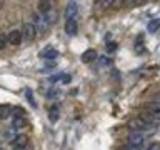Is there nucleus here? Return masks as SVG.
<instances>
[{
    "label": "nucleus",
    "mask_w": 160,
    "mask_h": 150,
    "mask_svg": "<svg viewBox=\"0 0 160 150\" xmlns=\"http://www.w3.org/2000/svg\"><path fill=\"white\" fill-rule=\"evenodd\" d=\"M12 113H13V118H25V110L20 107H15L12 110Z\"/></svg>",
    "instance_id": "nucleus-15"
},
{
    "label": "nucleus",
    "mask_w": 160,
    "mask_h": 150,
    "mask_svg": "<svg viewBox=\"0 0 160 150\" xmlns=\"http://www.w3.org/2000/svg\"><path fill=\"white\" fill-rule=\"evenodd\" d=\"M128 145L130 147H135V148H140L143 145V140H145V135L142 132H132V133H128Z\"/></svg>",
    "instance_id": "nucleus-1"
},
{
    "label": "nucleus",
    "mask_w": 160,
    "mask_h": 150,
    "mask_svg": "<svg viewBox=\"0 0 160 150\" xmlns=\"http://www.w3.org/2000/svg\"><path fill=\"white\" fill-rule=\"evenodd\" d=\"M98 60H100L98 63L102 65V67H105V65H108V63H110V58H108V57H105V55H103V57H100Z\"/></svg>",
    "instance_id": "nucleus-19"
},
{
    "label": "nucleus",
    "mask_w": 160,
    "mask_h": 150,
    "mask_svg": "<svg viewBox=\"0 0 160 150\" xmlns=\"http://www.w3.org/2000/svg\"><path fill=\"white\" fill-rule=\"evenodd\" d=\"M25 127V118H13L12 120V128H23Z\"/></svg>",
    "instance_id": "nucleus-16"
},
{
    "label": "nucleus",
    "mask_w": 160,
    "mask_h": 150,
    "mask_svg": "<svg viewBox=\"0 0 160 150\" xmlns=\"http://www.w3.org/2000/svg\"><path fill=\"white\" fill-rule=\"evenodd\" d=\"M50 115H48V118H50V122H57L58 120V107L57 105H53V107H50Z\"/></svg>",
    "instance_id": "nucleus-14"
},
{
    "label": "nucleus",
    "mask_w": 160,
    "mask_h": 150,
    "mask_svg": "<svg viewBox=\"0 0 160 150\" xmlns=\"http://www.w3.org/2000/svg\"><path fill=\"white\" fill-rule=\"evenodd\" d=\"M78 13V7L75 2H68L67 7H65V20H70V18H75Z\"/></svg>",
    "instance_id": "nucleus-6"
},
{
    "label": "nucleus",
    "mask_w": 160,
    "mask_h": 150,
    "mask_svg": "<svg viewBox=\"0 0 160 150\" xmlns=\"http://www.w3.org/2000/svg\"><path fill=\"white\" fill-rule=\"evenodd\" d=\"M15 150H27V148H15Z\"/></svg>",
    "instance_id": "nucleus-25"
},
{
    "label": "nucleus",
    "mask_w": 160,
    "mask_h": 150,
    "mask_svg": "<svg viewBox=\"0 0 160 150\" xmlns=\"http://www.w3.org/2000/svg\"><path fill=\"white\" fill-rule=\"evenodd\" d=\"M147 110L148 112H153V113H160V98L152 100L150 103H147Z\"/></svg>",
    "instance_id": "nucleus-11"
},
{
    "label": "nucleus",
    "mask_w": 160,
    "mask_h": 150,
    "mask_svg": "<svg viewBox=\"0 0 160 150\" xmlns=\"http://www.w3.org/2000/svg\"><path fill=\"white\" fill-rule=\"evenodd\" d=\"M145 150H160V143H157V142H153V143H150Z\"/></svg>",
    "instance_id": "nucleus-20"
},
{
    "label": "nucleus",
    "mask_w": 160,
    "mask_h": 150,
    "mask_svg": "<svg viewBox=\"0 0 160 150\" xmlns=\"http://www.w3.org/2000/svg\"><path fill=\"white\" fill-rule=\"evenodd\" d=\"M27 135H17L15 138H12V147L13 148H25L27 147Z\"/></svg>",
    "instance_id": "nucleus-7"
},
{
    "label": "nucleus",
    "mask_w": 160,
    "mask_h": 150,
    "mask_svg": "<svg viewBox=\"0 0 160 150\" xmlns=\"http://www.w3.org/2000/svg\"><path fill=\"white\" fill-rule=\"evenodd\" d=\"M107 47H108V52H115V48H117V43H115V42H110Z\"/></svg>",
    "instance_id": "nucleus-22"
},
{
    "label": "nucleus",
    "mask_w": 160,
    "mask_h": 150,
    "mask_svg": "<svg viewBox=\"0 0 160 150\" xmlns=\"http://www.w3.org/2000/svg\"><path fill=\"white\" fill-rule=\"evenodd\" d=\"M37 37V28L33 27V23H25L22 28V40L25 42H32Z\"/></svg>",
    "instance_id": "nucleus-2"
},
{
    "label": "nucleus",
    "mask_w": 160,
    "mask_h": 150,
    "mask_svg": "<svg viewBox=\"0 0 160 150\" xmlns=\"http://www.w3.org/2000/svg\"><path fill=\"white\" fill-rule=\"evenodd\" d=\"M10 115H12V107H10V105H7V103L0 105V120L8 118Z\"/></svg>",
    "instance_id": "nucleus-10"
},
{
    "label": "nucleus",
    "mask_w": 160,
    "mask_h": 150,
    "mask_svg": "<svg viewBox=\"0 0 160 150\" xmlns=\"http://www.w3.org/2000/svg\"><path fill=\"white\" fill-rule=\"evenodd\" d=\"M123 150H138V148H135V147H130V145H127V147H123Z\"/></svg>",
    "instance_id": "nucleus-24"
},
{
    "label": "nucleus",
    "mask_w": 160,
    "mask_h": 150,
    "mask_svg": "<svg viewBox=\"0 0 160 150\" xmlns=\"http://www.w3.org/2000/svg\"><path fill=\"white\" fill-rule=\"evenodd\" d=\"M62 82H63V83H68V82H70V75H65V73H63V77H62Z\"/></svg>",
    "instance_id": "nucleus-23"
},
{
    "label": "nucleus",
    "mask_w": 160,
    "mask_h": 150,
    "mask_svg": "<svg viewBox=\"0 0 160 150\" xmlns=\"http://www.w3.org/2000/svg\"><path fill=\"white\" fill-rule=\"evenodd\" d=\"M93 60H97V52H95L93 48H88L82 53V62L83 63H90V62H93Z\"/></svg>",
    "instance_id": "nucleus-8"
},
{
    "label": "nucleus",
    "mask_w": 160,
    "mask_h": 150,
    "mask_svg": "<svg viewBox=\"0 0 160 150\" xmlns=\"http://www.w3.org/2000/svg\"><path fill=\"white\" fill-rule=\"evenodd\" d=\"M40 57L45 58V60H55L58 57V50L53 48V47H45L43 50H40Z\"/></svg>",
    "instance_id": "nucleus-4"
},
{
    "label": "nucleus",
    "mask_w": 160,
    "mask_h": 150,
    "mask_svg": "<svg viewBox=\"0 0 160 150\" xmlns=\"http://www.w3.org/2000/svg\"><path fill=\"white\" fill-rule=\"evenodd\" d=\"M77 30H78V23H77V18H70V20H65V33L73 37L77 35Z\"/></svg>",
    "instance_id": "nucleus-3"
},
{
    "label": "nucleus",
    "mask_w": 160,
    "mask_h": 150,
    "mask_svg": "<svg viewBox=\"0 0 160 150\" xmlns=\"http://www.w3.org/2000/svg\"><path fill=\"white\" fill-rule=\"evenodd\" d=\"M7 42H10L12 45H20L22 43V32L20 30H10L7 35Z\"/></svg>",
    "instance_id": "nucleus-5"
},
{
    "label": "nucleus",
    "mask_w": 160,
    "mask_h": 150,
    "mask_svg": "<svg viewBox=\"0 0 160 150\" xmlns=\"http://www.w3.org/2000/svg\"><path fill=\"white\" fill-rule=\"evenodd\" d=\"M62 77H63V73H58V75H52V77H48V80H50V82H57V80H62Z\"/></svg>",
    "instance_id": "nucleus-21"
},
{
    "label": "nucleus",
    "mask_w": 160,
    "mask_h": 150,
    "mask_svg": "<svg viewBox=\"0 0 160 150\" xmlns=\"http://www.w3.org/2000/svg\"><path fill=\"white\" fill-rule=\"evenodd\" d=\"M25 95H27L28 97V102H30V105H32V107H35V100H33V95H32V90H27V92H25Z\"/></svg>",
    "instance_id": "nucleus-18"
},
{
    "label": "nucleus",
    "mask_w": 160,
    "mask_h": 150,
    "mask_svg": "<svg viewBox=\"0 0 160 150\" xmlns=\"http://www.w3.org/2000/svg\"><path fill=\"white\" fill-rule=\"evenodd\" d=\"M52 8L53 7H52V3H50V2H38V12L42 15H45L48 10H52Z\"/></svg>",
    "instance_id": "nucleus-13"
},
{
    "label": "nucleus",
    "mask_w": 160,
    "mask_h": 150,
    "mask_svg": "<svg viewBox=\"0 0 160 150\" xmlns=\"http://www.w3.org/2000/svg\"><path fill=\"white\" fill-rule=\"evenodd\" d=\"M160 28V20L158 18H153V20H150L148 25H147V30L150 33H153V32H157V30Z\"/></svg>",
    "instance_id": "nucleus-12"
},
{
    "label": "nucleus",
    "mask_w": 160,
    "mask_h": 150,
    "mask_svg": "<svg viewBox=\"0 0 160 150\" xmlns=\"http://www.w3.org/2000/svg\"><path fill=\"white\" fill-rule=\"evenodd\" d=\"M5 45H7V35H5V33H0V50L5 48Z\"/></svg>",
    "instance_id": "nucleus-17"
},
{
    "label": "nucleus",
    "mask_w": 160,
    "mask_h": 150,
    "mask_svg": "<svg viewBox=\"0 0 160 150\" xmlns=\"http://www.w3.org/2000/svg\"><path fill=\"white\" fill-rule=\"evenodd\" d=\"M43 17V20L47 22V25H50V23H55L57 22V12H55V8H52V10H48L45 15H42Z\"/></svg>",
    "instance_id": "nucleus-9"
}]
</instances>
